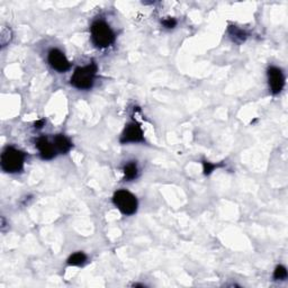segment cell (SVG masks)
<instances>
[{
  "mask_svg": "<svg viewBox=\"0 0 288 288\" xmlns=\"http://www.w3.org/2000/svg\"><path fill=\"white\" fill-rule=\"evenodd\" d=\"M48 61L50 66L58 72H66L71 68V64L68 61L66 55L58 49H52L50 51L48 54Z\"/></svg>",
  "mask_w": 288,
  "mask_h": 288,
  "instance_id": "obj_7",
  "label": "cell"
},
{
  "mask_svg": "<svg viewBox=\"0 0 288 288\" xmlns=\"http://www.w3.org/2000/svg\"><path fill=\"white\" fill-rule=\"evenodd\" d=\"M123 173H124V179L126 181H132L134 179H136L138 175L137 165L134 161L128 162V164L124 166Z\"/></svg>",
  "mask_w": 288,
  "mask_h": 288,
  "instance_id": "obj_10",
  "label": "cell"
},
{
  "mask_svg": "<svg viewBox=\"0 0 288 288\" xmlns=\"http://www.w3.org/2000/svg\"><path fill=\"white\" fill-rule=\"evenodd\" d=\"M25 153L14 147H7L2 155V169L8 174L21 173L24 168Z\"/></svg>",
  "mask_w": 288,
  "mask_h": 288,
  "instance_id": "obj_1",
  "label": "cell"
},
{
  "mask_svg": "<svg viewBox=\"0 0 288 288\" xmlns=\"http://www.w3.org/2000/svg\"><path fill=\"white\" fill-rule=\"evenodd\" d=\"M269 88L273 95H278L285 87V76L280 68L271 66L267 71Z\"/></svg>",
  "mask_w": 288,
  "mask_h": 288,
  "instance_id": "obj_5",
  "label": "cell"
},
{
  "mask_svg": "<svg viewBox=\"0 0 288 288\" xmlns=\"http://www.w3.org/2000/svg\"><path fill=\"white\" fill-rule=\"evenodd\" d=\"M36 148L39 149L40 151V156L43 160H51L57 156V150L53 146V143H51L49 141L48 137L45 136H41L37 138L36 141Z\"/></svg>",
  "mask_w": 288,
  "mask_h": 288,
  "instance_id": "obj_8",
  "label": "cell"
},
{
  "mask_svg": "<svg viewBox=\"0 0 288 288\" xmlns=\"http://www.w3.org/2000/svg\"><path fill=\"white\" fill-rule=\"evenodd\" d=\"M97 73L96 63L91 62L85 67H79L71 77V85L80 90H88L94 86Z\"/></svg>",
  "mask_w": 288,
  "mask_h": 288,
  "instance_id": "obj_3",
  "label": "cell"
},
{
  "mask_svg": "<svg viewBox=\"0 0 288 288\" xmlns=\"http://www.w3.org/2000/svg\"><path fill=\"white\" fill-rule=\"evenodd\" d=\"M44 123H45V120H44V119H40V120H37V122L34 124V125H35V128H42V127H43Z\"/></svg>",
  "mask_w": 288,
  "mask_h": 288,
  "instance_id": "obj_16",
  "label": "cell"
},
{
  "mask_svg": "<svg viewBox=\"0 0 288 288\" xmlns=\"http://www.w3.org/2000/svg\"><path fill=\"white\" fill-rule=\"evenodd\" d=\"M162 25H164L166 29H174V27H176V25H177V21H176L175 18L168 17L162 21Z\"/></svg>",
  "mask_w": 288,
  "mask_h": 288,
  "instance_id": "obj_15",
  "label": "cell"
},
{
  "mask_svg": "<svg viewBox=\"0 0 288 288\" xmlns=\"http://www.w3.org/2000/svg\"><path fill=\"white\" fill-rule=\"evenodd\" d=\"M120 143H140L144 141V134L140 124L136 122H131L125 126L120 136Z\"/></svg>",
  "mask_w": 288,
  "mask_h": 288,
  "instance_id": "obj_6",
  "label": "cell"
},
{
  "mask_svg": "<svg viewBox=\"0 0 288 288\" xmlns=\"http://www.w3.org/2000/svg\"><path fill=\"white\" fill-rule=\"evenodd\" d=\"M53 146L60 155H66L72 149V142L64 134H58L53 138Z\"/></svg>",
  "mask_w": 288,
  "mask_h": 288,
  "instance_id": "obj_9",
  "label": "cell"
},
{
  "mask_svg": "<svg viewBox=\"0 0 288 288\" xmlns=\"http://www.w3.org/2000/svg\"><path fill=\"white\" fill-rule=\"evenodd\" d=\"M287 278V269L286 267L284 266H281V264H279V266H277L276 269H275V271H273V279H276V280H284Z\"/></svg>",
  "mask_w": 288,
  "mask_h": 288,
  "instance_id": "obj_13",
  "label": "cell"
},
{
  "mask_svg": "<svg viewBox=\"0 0 288 288\" xmlns=\"http://www.w3.org/2000/svg\"><path fill=\"white\" fill-rule=\"evenodd\" d=\"M90 34L92 43L99 49L108 48L115 42V33L104 21H95L92 23Z\"/></svg>",
  "mask_w": 288,
  "mask_h": 288,
  "instance_id": "obj_2",
  "label": "cell"
},
{
  "mask_svg": "<svg viewBox=\"0 0 288 288\" xmlns=\"http://www.w3.org/2000/svg\"><path fill=\"white\" fill-rule=\"evenodd\" d=\"M203 166H204V174L205 175L212 174L213 171H214V169L217 168V165H214V164H212V162H208V161H204Z\"/></svg>",
  "mask_w": 288,
  "mask_h": 288,
  "instance_id": "obj_14",
  "label": "cell"
},
{
  "mask_svg": "<svg viewBox=\"0 0 288 288\" xmlns=\"http://www.w3.org/2000/svg\"><path fill=\"white\" fill-rule=\"evenodd\" d=\"M87 261V255L83 253V252H76L71 254L70 257H69L67 263L69 266H77V267H80L83 266V264L86 263Z\"/></svg>",
  "mask_w": 288,
  "mask_h": 288,
  "instance_id": "obj_11",
  "label": "cell"
},
{
  "mask_svg": "<svg viewBox=\"0 0 288 288\" xmlns=\"http://www.w3.org/2000/svg\"><path fill=\"white\" fill-rule=\"evenodd\" d=\"M229 32H230V35L233 37L234 41L242 42L247 39V35H245L244 32L242 30L238 29V27H235V26H231L229 29Z\"/></svg>",
  "mask_w": 288,
  "mask_h": 288,
  "instance_id": "obj_12",
  "label": "cell"
},
{
  "mask_svg": "<svg viewBox=\"0 0 288 288\" xmlns=\"http://www.w3.org/2000/svg\"><path fill=\"white\" fill-rule=\"evenodd\" d=\"M114 205L124 215H133L137 211V199L132 193L125 189L117 190L113 196Z\"/></svg>",
  "mask_w": 288,
  "mask_h": 288,
  "instance_id": "obj_4",
  "label": "cell"
}]
</instances>
